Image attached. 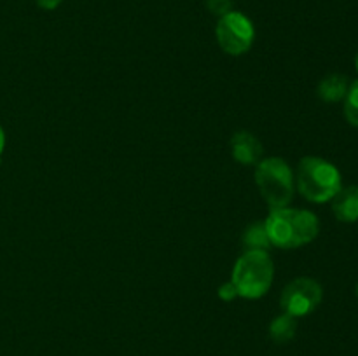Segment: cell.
<instances>
[{
	"label": "cell",
	"instance_id": "cell-1",
	"mask_svg": "<svg viewBox=\"0 0 358 356\" xmlns=\"http://www.w3.org/2000/svg\"><path fill=\"white\" fill-rule=\"evenodd\" d=\"M264 225L271 246L282 250L304 246L320 232V222L313 212L289 208V206L271 209L268 218L264 220Z\"/></svg>",
	"mask_w": 358,
	"mask_h": 356
},
{
	"label": "cell",
	"instance_id": "cell-2",
	"mask_svg": "<svg viewBox=\"0 0 358 356\" xmlns=\"http://www.w3.org/2000/svg\"><path fill=\"white\" fill-rule=\"evenodd\" d=\"M294 181L304 199L311 202H327L343 187L338 168L322 157H303L297 164Z\"/></svg>",
	"mask_w": 358,
	"mask_h": 356
},
{
	"label": "cell",
	"instance_id": "cell-3",
	"mask_svg": "<svg viewBox=\"0 0 358 356\" xmlns=\"http://www.w3.org/2000/svg\"><path fill=\"white\" fill-rule=\"evenodd\" d=\"M275 279V264L266 250H247L236 260L231 281L236 286L238 297L261 299L269 292Z\"/></svg>",
	"mask_w": 358,
	"mask_h": 356
},
{
	"label": "cell",
	"instance_id": "cell-4",
	"mask_svg": "<svg viewBox=\"0 0 358 356\" xmlns=\"http://www.w3.org/2000/svg\"><path fill=\"white\" fill-rule=\"evenodd\" d=\"M255 184L271 209L285 208L294 199V171L282 157H266L255 164Z\"/></svg>",
	"mask_w": 358,
	"mask_h": 356
},
{
	"label": "cell",
	"instance_id": "cell-5",
	"mask_svg": "<svg viewBox=\"0 0 358 356\" xmlns=\"http://www.w3.org/2000/svg\"><path fill=\"white\" fill-rule=\"evenodd\" d=\"M215 38L226 54L241 56L250 51L255 40V28L243 13L231 10L217 21Z\"/></svg>",
	"mask_w": 358,
	"mask_h": 356
},
{
	"label": "cell",
	"instance_id": "cell-6",
	"mask_svg": "<svg viewBox=\"0 0 358 356\" xmlns=\"http://www.w3.org/2000/svg\"><path fill=\"white\" fill-rule=\"evenodd\" d=\"M324 290L318 281L311 278H296L283 288L280 304H282L283 313H289L292 316L301 318L313 313L322 302Z\"/></svg>",
	"mask_w": 358,
	"mask_h": 356
},
{
	"label": "cell",
	"instance_id": "cell-7",
	"mask_svg": "<svg viewBox=\"0 0 358 356\" xmlns=\"http://www.w3.org/2000/svg\"><path fill=\"white\" fill-rule=\"evenodd\" d=\"M231 152L234 159L243 166H255L262 159L264 147L252 133L238 131L231 138Z\"/></svg>",
	"mask_w": 358,
	"mask_h": 356
},
{
	"label": "cell",
	"instance_id": "cell-8",
	"mask_svg": "<svg viewBox=\"0 0 358 356\" xmlns=\"http://www.w3.org/2000/svg\"><path fill=\"white\" fill-rule=\"evenodd\" d=\"M332 213L343 223H353L358 220V185L341 187L331 199Z\"/></svg>",
	"mask_w": 358,
	"mask_h": 356
},
{
	"label": "cell",
	"instance_id": "cell-9",
	"mask_svg": "<svg viewBox=\"0 0 358 356\" xmlns=\"http://www.w3.org/2000/svg\"><path fill=\"white\" fill-rule=\"evenodd\" d=\"M348 79L341 73H331V75L324 77L322 82L318 84V96L327 103H336V101L345 100L346 93H348Z\"/></svg>",
	"mask_w": 358,
	"mask_h": 356
},
{
	"label": "cell",
	"instance_id": "cell-10",
	"mask_svg": "<svg viewBox=\"0 0 358 356\" xmlns=\"http://www.w3.org/2000/svg\"><path fill=\"white\" fill-rule=\"evenodd\" d=\"M297 332V318L289 313H283L276 316L269 325V335L276 344H285L296 337Z\"/></svg>",
	"mask_w": 358,
	"mask_h": 356
},
{
	"label": "cell",
	"instance_id": "cell-11",
	"mask_svg": "<svg viewBox=\"0 0 358 356\" xmlns=\"http://www.w3.org/2000/svg\"><path fill=\"white\" fill-rule=\"evenodd\" d=\"M243 246L247 250H266L271 248L268 232H266L264 222H254L248 225V229L243 234Z\"/></svg>",
	"mask_w": 358,
	"mask_h": 356
},
{
	"label": "cell",
	"instance_id": "cell-12",
	"mask_svg": "<svg viewBox=\"0 0 358 356\" xmlns=\"http://www.w3.org/2000/svg\"><path fill=\"white\" fill-rule=\"evenodd\" d=\"M345 117L352 126L358 128V80H353L345 96Z\"/></svg>",
	"mask_w": 358,
	"mask_h": 356
},
{
	"label": "cell",
	"instance_id": "cell-13",
	"mask_svg": "<svg viewBox=\"0 0 358 356\" xmlns=\"http://www.w3.org/2000/svg\"><path fill=\"white\" fill-rule=\"evenodd\" d=\"M206 7H208V10L212 14H215V16H224V14L231 13V7H233V2L231 0H205Z\"/></svg>",
	"mask_w": 358,
	"mask_h": 356
},
{
	"label": "cell",
	"instance_id": "cell-14",
	"mask_svg": "<svg viewBox=\"0 0 358 356\" xmlns=\"http://www.w3.org/2000/svg\"><path fill=\"white\" fill-rule=\"evenodd\" d=\"M219 297L222 300H227V302H229V300H233V299H236L238 292H236V286L233 285V281H227V283H224L222 286H220Z\"/></svg>",
	"mask_w": 358,
	"mask_h": 356
},
{
	"label": "cell",
	"instance_id": "cell-15",
	"mask_svg": "<svg viewBox=\"0 0 358 356\" xmlns=\"http://www.w3.org/2000/svg\"><path fill=\"white\" fill-rule=\"evenodd\" d=\"M35 2H37V6L42 7V9L52 10L56 9V7H59V3H62L63 0H35Z\"/></svg>",
	"mask_w": 358,
	"mask_h": 356
},
{
	"label": "cell",
	"instance_id": "cell-16",
	"mask_svg": "<svg viewBox=\"0 0 358 356\" xmlns=\"http://www.w3.org/2000/svg\"><path fill=\"white\" fill-rule=\"evenodd\" d=\"M3 147H6V133H3V129L0 128V156H2L3 152Z\"/></svg>",
	"mask_w": 358,
	"mask_h": 356
},
{
	"label": "cell",
	"instance_id": "cell-17",
	"mask_svg": "<svg viewBox=\"0 0 358 356\" xmlns=\"http://www.w3.org/2000/svg\"><path fill=\"white\" fill-rule=\"evenodd\" d=\"M355 66H357V70H358V52H357V56H355Z\"/></svg>",
	"mask_w": 358,
	"mask_h": 356
},
{
	"label": "cell",
	"instance_id": "cell-18",
	"mask_svg": "<svg viewBox=\"0 0 358 356\" xmlns=\"http://www.w3.org/2000/svg\"><path fill=\"white\" fill-rule=\"evenodd\" d=\"M357 297H358V285H357Z\"/></svg>",
	"mask_w": 358,
	"mask_h": 356
}]
</instances>
